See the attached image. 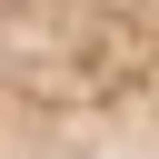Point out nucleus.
Masks as SVG:
<instances>
[{"mask_svg":"<svg viewBox=\"0 0 159 159\" xmlns=\"http://www.w3.org/2000/svg\"><path fill=\"white\" fill-rule=\"evenodd\" d=\"M0 159H159V0H0Z\"/></svg>","mask_w":159,"mask_h":159,"instance_id":"nucleus-1","label":"nucleus"}]
</instances>
